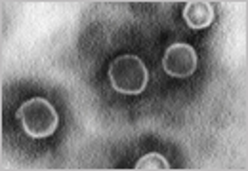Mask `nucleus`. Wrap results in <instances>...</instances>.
I'll use <instances>...</instances> for the list:
<instances>
[{"mask_svg":"<svg viewBox=\"0 0 248 171\" xmlns=\"http://www.w3.org/2000/svg\"><path fill=\"white\" fill-rule=\"evenodd\" d=\"M109 80L115 91L124 95H138L147 87L149 72L140 57L126 54L113 59L109 65Z\"/></svg>","mask_w":248,"mask_h":171,"instance_id":"1","label":"nucleus"},{"mask_svg":"<svg viewBox=\"0 0 248 171\" xmlns=\"http://www.w3.org/2000/svg\"><path fill=\"white\" fill-rule=\"evenodd\" d=\"M17 120L21 122L23 131L32 139L50 137L60 124V116L54 105L42 97H32L25 101L17 111Z\"/></svg>","mask_w":248,"mask_h":171,"instance_id":"2","label":"nucleus"},{"mask_svg":"<svg viewBox=\"0 0 248 171\" xmlns=\"http://www.w3.org/2000/svg\"><path fill=\"white\" fill-rule=\"evenodd\" d=\"M199 57L193 46L189 44H172L162 57V69L168 76L174 78H187L197 71Z\"/></svg>","mask_w":248,"mask_h":171,"instance_id":"3","label":"nucleus"},{"mask_svg":"<svg viewBox=\"0 0 248 171\" xmlns=\"http://www.w3.org/2000/svg\"><path fill=\"white\" fill-rule=\"evenodd\" d=\"M184 19L191 28H206L214 21V8L206 0H191L184 6Z\"/></svg>","mask_w":248,"mask_h":171,"instance_id":"4","label":"nucleus"},{"mask_svg":"<svg viewBox=\"0 0 248 171\" xmlns=\"http://www.w3.org/2000/svg\"><path fill=\"white\" fill-rule=\"evenodd\" d=\"M136 171H168L170 164L166 162V158L158 152H149L143 158H140L134 166Z\"/></svg>","mask_w":248,"mask_h":171,"instance_id":"5","label":"nucleus"}]
</instances>
